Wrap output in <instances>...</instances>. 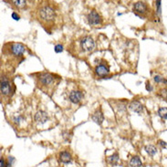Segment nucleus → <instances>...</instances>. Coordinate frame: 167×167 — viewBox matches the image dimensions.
<instances>
[{
    "mask_svg": "<svg viewBox=\"0 0 167 167\" xmlns=\"http://www.w3.org/2000/svg\"><path fill=\"white\" fill-rule=\"evenodd\" d=\"M158 115L164 120H167V108L163 107L158 110Z\"/></svg>",
    "mask_w": 167,
    "mask_h": 167,
    "instance_id": "obj_17",
    "label": "nucleus"
},
{
    "mask_svg": "<svg viewBox=\"0 0 167 167\" xmlns=\"http://www.w3.org/2000/svg\"><path fill=\"white\" fill-rule=\"evenodd\" d=\"M21 120H22V117L18 115V116H16V117H14L13 120H14V122H15L16 124H18V123L21 121Z\"/></svg>",
    "mask_w": 167,
    "mask_h": 167,
    "instance_id": "obj_23",
    "label": "nucleus"
},
{
    "mask_svg": "<svg viewBox=\"0 0 167 167\" xmlns=\"http://www.w3.org/2000/svg\"><path fill=\"white\" fill-rule=\"evenodd\" d=\"M129 108L131 111L138 113V114H142L143 112V105L138 100H133L130 103Z\"/></svg>",
    "mask_w": 167,
    "mask_h": 167,
    "instance_id": "obj_6",
    "label": "nucleus"
},
{
    "mask_svg": "<svg viewBox=\"0 0 167 167\" xmlns=\"http://www.w3.org/2000/svg\"><path fill=\"white\" fill-rule=\"evenodd\" d=\"M159 144H160L162 147H164V148H166L167 143H165V142H164V141H159Z\"/></svg>",
    "mask_w": 167,
    "mask_h": 167,
    "instance_id": "obj_26",
    "label": "nucleus"
},
{
    "mask_svg": "<svg viewBox=\"0 0 167 167\" xmlns=\"http://www.w3.org/2000/svg\"><path fill=\"white\" fill-rule=\"evenodd\" d=\"M158 96H160L162 99L164 100H167V89H164V90H161L158 93Z\"/></svg>",
    "mask_w": 167,
    "mask_h": 167,
    "instance_id": "obj_21",
    "label": "nucleus"
},
{
    "mask_svg": "<svg viewBox=\"0 0 167 167\" xmlns=\"http://www.w3.org/2000/svg\"><path fill=\"white\" fill-rule=\"evenodd\" d=\"M12 3L18 8H22L26 6V0H12Z\"/></svg>",
    "mask_w": 167,
    "mask_h": 167,
    "instance_id": "obj_18",
    "label": "nucleus"
},
{
    "mask_svg": "<svg viewBox=\"0 0 167 167\" xmlns=\"http://www.w3.org/2000/svg\"><path fill=\"white\" fill-rule=\"evenodd\" d=\"M80 48L85 52H91L95 48V42L91 37H84L80 40Z\"/></svg>",
    "mask_w": 167,
    "mask_h": 167,
    "instance_id": "obj_2",
    "label": "nucleus"
},
{
    "mask_svg": "<svg viewBox=\"0 0 167 167\" xmlns=\"http://www.w3.org/2000/svg\"><path fill=\"white\" fill-rule=\"evenodd\" d=\"M145 152H146L150 156H153V155L156 154L157 149H156L155 146H153V145H147V146H145Z\"/></svg>",
    "mask_w": 167,
    "mask_h": 167,
    "instance_id": "obj_15",
    "label": "nucleus"
},
{
    "mask_svg": "<svg viewBox=\"0 0 167 167\" xmlns=\"http://www.w3.org/2000/svg\"><path fill=\"white\" fill-rule=\"evenodd\" d=\"M95 71L97 75H99V76H100V77H103V76H106V75L109 73L110 70H109V68H108L107 66H105V65H103V64H100V65L97 66Z\"/></svg>",
    "mask_w": 167,
    "mask_h": 167,
    "instance_id": "obj_12",
    "label": "nucleus"
},
{
    "mask_svg": "<svg viewBox=\"0 0 167 167\" xmlns=\"http://www.w3.org/2000/svg\"><path fill=\"white\" fill-rule=\"evenodd\" d=\"M69 98H70V100L72 103L77 104L83 99V93L80 91H73L70 93Z\"/></svg>",
    "mask_w": 167,
    "mask_h": 167,
    "instance_id": "obj_8",
    "label": "nucleus"
},
{
    "mask_svg": "<svg viewBox=\"0 0 167 167\" xmlns=\"http://www.w3.org/2000/svg\"><path fill=\"white\" fill-rule=\"evenodd\" d=\"M146 90H147L148 92H152V91H153V87L151 86V84H150L149 82L146 83Z\"/></svg>",
    "mask_w": 167,
    "mask_h": 167,
    "instance_id": "obj_25",
    "label": "nucleus"
},
{
    "mask_svg": "<svg viewBox=\"0 0 167 167\" xmlns=\"http://www.w3.org/2000/svg\"><path fill=\"white\" fill-rule=\"evenodd\" d=\"M155 6H156V13L160 16L162 12V0H155Z\"/></svg>",
    "mask_w": 167,
    "mask_h": 167,
    "instance_id": "obj_19",
    "label": "nucleus"
},
{
    "mask_svg": "<svg viewBox=\"0 0 167 167\" xmlns=\"http://www.w3.org/2000/svg\"><path fill=\"white\" fill-rule=\"evenodd\" d=\"M87 19H88V23L91 26H98V25L101 24V22H102L100 16L96 12L95 10L91 11V13L87 17Z\"/></svg>",
    "mask_w": 167,
    "mask_h": 167,
    "instance_id": "obj_3",
    "label": "nucleus"
},
{
    "mask_svg": "<svg viewBox=\"0 0 167 167\" xmlns=\"http://www.w3.org/2000/svg\"><path fill=\"white\" fill-rule=\"evenodd\" d=\"M12 18L15 19V20H19V19H20V17H19V15H18L16 12H13V13H12Z\"/></svg>",
    "mask_w": 167,
    "mask_h": 167,
    "instance_id": "obj_24",
    "label": "nucleus"
},
{
    "mask_svg": "<svg viewBox=\"0 0 167 167\" xmlns=\"http://www.w3.org/2000/svg\"><path fill=\"white\" fill-rule=\"evenodd\" d=\"M118 161H119V155H118V153L112 154V155L110 156L109 159H108V163H109L111 165H117Z\"/></svg>",
    "mask_w": 167,
    "mask_h": 167,
    "instance_id": "obj_16",
    "label": "nucleus"
},
{
    "mask_svg": "<svg viewBox=\"0 0 167 167\" xmlns=\"http://www.w3.org/2000/svg\"><path fill=\"white\" fill-rule=\"evenodd\" d=\"M153 79H154V81L156 82V83H167V80L165 79H164V78H162L161 76H155L154 78H153Z\"/></svg>",
    "mask_w": 167,
    "mask_h": 167,
    "instance_id": "obj_20",
    "label": "nucleus"
},
{
    "mask_svg": "<svg viewBox=\"0 0 167 167\" xmlns=\"http://www.w3.org/2000/svg\"><path fill=\"white\" fill-rule=\"evenodd\" d=\"M54 50H55V52H56V53H61V52L63 51V46H62V45H60V44H58V45H56V46H55Z\"/></svg>",
    "mask_w": 167,
    "mask_h": 167,
    "instance_id": "obj_22",
    "label": "nucleus"
},
{
    "mask_svg": "<svg viewBox=\"0 0 167 167\" xmlns=\"http://www.w3.org/2000/svg\"><path fill=\"white\" fill-rule=\"evenodd\" d=\"M92 120L95 121L97 124H101V123L103 122V120H104L103 113H102L100 110L96 111L95 112L92 114Z\"/></svg>",
    "mask_w": 167,
    "mask_h": 167,
    "instance_id": "obj_13",
    "label": "nucleus"
},
{
    "mask_svg": "<svg viewBox=\"0 0 167 167\" xmlns=\"http://www.w3.org/2000/svg\"><path fill=\"white\" fill-rule=\"evenodd\" d=\"M35 120L39 124H44L48 120V115L46 112L39 111L35 114Z\"/></svg>",
    "mask_w": 167,
    "mask_h": 167,
    "instance_id": "obj_7",
    "label": "nucleus"
},
{
    "mask_svg": "<svg viewBox=\"0 0 167 167\" xmlns=\"http://www.w3.org/2000/svg\"><path fill=\"white\" fill-rule=\"evenodd\" d=\"M0 166L1 167H4V166H6V165H5V161H4V159L3 158H1V161H0Z\"/></svg>",
    "mask_w": 167,
    "mask_h": 167,
    "instance_id": "obj_27",
    "label": "nucleus"
},
{
    "mask_svg": "<svg viewBox=\"0 0 167 167\" xmlns=\"http://www.w3.org/2000/svg\"><path fill=\"white\" fill-rule=\"evenodd\" d=\"M130 166H134V167H141L143 166V163L140 159V157L138 156H134L132 158V160L130 161V164H129Z\"/></svg>",
    "mask_w": 167,
    "mask_h": 167,
    "instance_id": "obj_14",
    "label": "nucleus"
},
{
    "mask_svg": "<svg viewBox=\"0 0 167 167\" xmlns=\"http://www.w3.org/2000/svg\"><path fill=\"white\" fill-rule=\"evenodd\" d=\"M133 11L136 14H145L147 12V6L143 2H137L133 6Z\"/></svg>",
    "mask_w": 167,
    "mask_h": 167,
    "instance_id": "obj_10",
    "label": "nucleus"
},
{
    "mask_svg": "<svg viewBox=\"0 0 167 167\" xmlns=\"http://www.w3.org/2000/svg\"><path fill=\"white\" fill-rule=\"evenodd\" d=\"M39 79L41 86H49L53 82L54 78H53V75L49 73H42L39 75Z\"/></svg>",
    "mask_w": 167,
    "mask_h": 167,
    "instance_id": "obj_4",
    "label": "nucleus"
},
{
    "mask_svg": "<svg viewBox=\"0 0 167 167\" xmlns=\"http://www.w3.org/2000/svg\"><path fill=\"white\" fill-rule=\"evenodd\" d=\"M11 92V85L8 80L2 79L1 81V93L2 95H9Z\"/></svg>",
    "mask_w": 167,
    "mask_h": 167,
    "instance_id": "obj_9",
    "label": "nucleus"
},
{
    "mask_svg": "<svg viewBox=\"0 0 167 167\" xmlns=\"http://www.w3.org/2000/svg\"><path fill=\"white\" fill-rule=\"evenodd\" d=\"M71 155L70 153L64 151V152H61L59 153V161L62 163V164H70L71 162Z\"/></svg>",
    "mask_w": 167,
    "mask_h": 167,
    "instance_id": "obj_11",
    "label": "nucleus"
},
{
    "mask_svg": "<svg viewBox=\"0 0 167 167\" xmlns=\"http://www.w3.org/2000/svg\"><path fill=\"white\" fill-rule=\"evenodd\" d=\"M26 50L24 45L20 43H13L11 45V52L15 56H21Z\"/></svg>",
    "mask_w": 167,
    "mask_h": 167,
    "instance_id": "obj_5",
    "label": "nucleus"
},
{
    "mask_svg": "<svg viewBox=\"0 0 167 167\" xmlns=\"http://www.w3.org/2000/svg\"><path fill=\"white\" fill-rule=\"evenodd\" d=\"M39 18L46 22L53 21L56 18V12L50 6H44L39 9Z\"/></svg>",
    "mask_w": 167,
    "mask_h": 167,
    "instance_id": "obj_1",
    "label": "nucleus"
}]
</instances>
